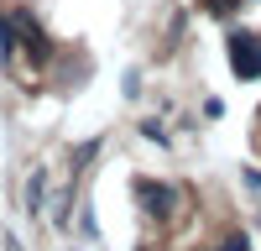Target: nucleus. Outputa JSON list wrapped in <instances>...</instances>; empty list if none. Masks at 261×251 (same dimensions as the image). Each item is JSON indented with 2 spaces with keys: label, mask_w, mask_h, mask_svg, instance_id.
Returning <instances> with one entry per match:
<instances>
[{
  "label": "nucleus",
  "mask_w": 261,
  "mask_h": 251,
  "mask_svg": "<svg viewBox=\"0 0 261 251\" xmlns=\"http://www.w3.org/2000/svg\"><path fill=\"white\" fill-rule=\"evenodd\" d=\"M136 199L151 209V215H172V209H178V194L162 188V183H151V178H136Z\"/></svg>",
  "instance_id": "nucleus-2"
},
{
  "label": "nucleus",
  "mask_w": 261,
  "mask_h": 251,
  "mask_svg": "<svg viewBox=\"0 0 261 251\" xmlns=\"http://www.w3.org/2000/svg\"><path fill=\"white\" fill-rule=\"evenodd\" d=\"M230 63L241 79H261V37H235L230 42Z\"/></svg>",
  "instance_id": "nucleus-1"
}]
</instances>
